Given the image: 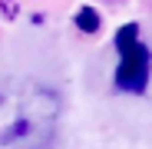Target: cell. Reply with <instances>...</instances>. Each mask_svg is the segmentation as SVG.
<instances>
[{
	"label": "cell",
	"mask_w": 152,
	"mask_h": 149,
	"mask_svg": "<svg viewBox=\"0 0 152 149\" xmlns=\"http://www.w3.org/2000/svg\"><path fill=\"white\" fill-rule=\"evenodd\" d=\"M63 116V96L53 83L10 76L0 83V149H46Z\"/></svg>",
	"instance_id": "cell-1"
},
{
	"label": "cell",
	"mask_w": 152,
	"mask_h": 149,
	"mask_svg": "<svg viewBox=\"0 0 152 149\" xmlns=\"http://www.w3.org/2000/svg\"><path fill=\"white\" fill-rule=\"evenodd\" d=\"M149 63L152 60H149L145 43L139 40V27H136V23L119 27L116 30V76H113L116 90L119 93H132V96L145 93L149 73H152Z\"/></svg>",
	"instance_id": "cell-2"
}]
</instances>
